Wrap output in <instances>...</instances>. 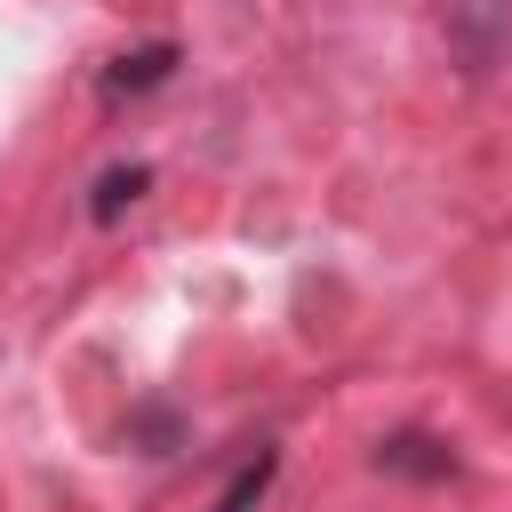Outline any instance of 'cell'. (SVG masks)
Here are the masks:
<instances>
[{
    "label": "cell",
    "instance_id": "6da1fadb",
    "mask_svg": "<svg viewBox=\"0 0 512 512\" xmlns=\"http://www.w3.org/2000/svg\"><path fill=\"white\" fill-rule=\"evenodd\" d=\"M376 464H384V472H424V480L456 472V456H448L432 432H392V440H376Z\"/></svg>",
    "mask_w": 512,
    "mask_h": 512
},
{
    "label": "cell",
    "instance_id": "7a4b0ae2",
    "mask_svg": "<svg viewBox=\"0 0 512 512\" xmlns=\"http://www.w3.org/2000/svg\"><path fill=\"white\" fill-rule=\"evenodd\" d=\"M144 184H152V168H144V160H128V168H104V176H96V200H88V216H96V224H112L120 208H136V200H144Z\"/></svg>",
    "mask_w": 512,
    "mask_h": 512
},
{
    "label": "cell",
    "instance_id": "3957f363",
    "mask_svg": "<svg viewBox=\"0 0 512 512\" xmlns=\"http://www.w3.org/2000/svg\"><path fill=\"white\" fill-rule=\"evenodd\" d=\"M272 472H280V456H272V448H256V456L232 472V488L216 496V512H256V504H264V488H272Z\"/></svg>",
    "mask_w": 512,
    "mask_h": 512
},
{
    "label": "cell",
    "instance_id": "277c9868",
    "mask_svg": "<svg viewBox=\"0 0 512 512\" xmlns=\"http://www.w3.org/2000/svg\"><path fill=\"white\" fill-rule=\"evenodd\" d=\"M168 64H176V48H136V56H120V64L104 72V88H112V96L152 88V80H168Z\"/></svg>",
    "mask_w": 512,
    "mask_h": 512
}]
</instances>
